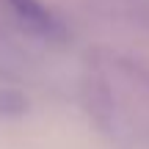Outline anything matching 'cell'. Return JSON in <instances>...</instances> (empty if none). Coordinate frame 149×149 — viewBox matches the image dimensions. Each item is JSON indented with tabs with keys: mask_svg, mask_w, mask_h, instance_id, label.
I'll return each mask as SVG.
<instances>
[{
	"mask_svg": "<svg viewBox=\"0 0 149 149\" xmlns=\"http://www.w3.org/2000/svg\"><path fill=\"white\" fill-rule=\"evenodd\" d=\"M28 111V97L17 88H0V119H14Z\"/></svg>",
	"mask_w": 149,
	"mask_h": 149,
	"instance_id": "2",
	"label": "cell"
},
{
	"mask_svg": "<svg viewBox=\"0 0 149 149\" xmlns=\"http://www.w3.org/2000/svg\"><path fill=\"white\" fill-rule=\"evenodd\" d=\"M14 17L19 19L22 28H28L31 33L42 39H64L66 36V28L42 0H8Z\"/></svg>",
	"mask_w": 149,
	"mask_h": 149,
	"instance_id": "1",
	"label": "cell"
}]
</instances>
